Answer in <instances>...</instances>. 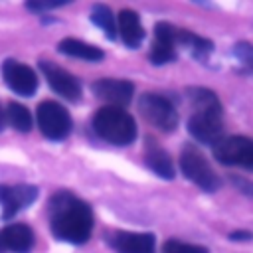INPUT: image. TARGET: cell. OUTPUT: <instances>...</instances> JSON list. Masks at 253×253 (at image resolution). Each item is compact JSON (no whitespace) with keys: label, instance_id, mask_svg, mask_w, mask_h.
<instances>
[{"label":"cell","instance_id":"obj_1","mask_svg":"<svg viewBox=\"0 0 253 253\" xmlns=\"http://www.w3.org/2000/svg\"><path fill=\"white\" fill-rule=\"evenodd\" d=\"M47 210H49V227L57 239L81 245L91 237L93 211L87 202L61 190L49 198Z\"/></svg>","mask_w":253,"mask_h":253},{"label":"cell","instance_id":"obj_2","mask_svg":"<svg viewBox=\"0 0 253 253\" xmlns=\"http://www.w3.org/2000/svg\"><path fill=\"white\" fill-rule=\"evenodd\" d=\"M95 132L117 146H126L136 138L134 119L121 107H101L93 117Z\"/></svg>","mask_w":253,"mask_h":253},{"label":"cell","instance_id":"obj_3","mask_svg":"<svg viewBox=\"0 0 253 253\" xmlns=\"http://www.w3.org/2000/svg\"><path fill=\"white\" fill-rule=\"evenodd\" d=\"M180 168H182V174L194 182L196 186H200L202 190L206 192H215L221 182H219V176L213 172V168L210 166L208 158L192 144H186L180 152Z\"/></svg>","mask_w":253,"mask_h":253},{"label":"cell","instance_id":"obj_4","mask_svg":"<svg viewBox=\"0 0 253 253\" xmlns=\"http://www.w3.org/2000/svg\"><path fill=\"white\" fill-rule=\"evenodd\" d=\"M138 111L150 125H154L162 132H172L178 126V113L174 105L162 95L144 93L138 99Z\"/></svg>","mask_w":253,"mask_h":253},{"label":"cell","instance_id":"obj_5","mask_svg":"<svg viewBox=\"0 0 253 253\" xmlns=\"http://www.w3.org/2000/svg\"><path fill=\"white\" fill-rule=\"evenodd\" d=\"M38 126L49 140H63L71 132V117L67 109L55 101H43L36 111Z\"/></svg>","mask_w":253,"mask_h":253},{"label":"cell","instance_id":"obj_6","mask_svg":"<svg viewBox=\"0 0 253 253\" xmlns=\"http://www.w3.org/2000/svg\"><path fill=\"white\" fill-rule=\"evenodd\" d=\"M213 158L225 166L253 170V140L247 136H221L213 144Z\"/></svg>","mask_w":253,"mask_h":253},{"label":"cell","instance_id":"obj_7","mask_svg":"<svg viewBox=\"0 0 253 253\" xmlns=\"http://www.w3.org/2000/svg\"><path fill=\"white\" fill-rule=\"evenodd\" d=\"M190 134L202 144H215L223 134V111H194L188 119Z\"/></svg>","mask_w":253,"mask_h":253},{"label":"cell","instance_id":"obj_8","mask_svg":"<svg viewBox=\"0 0 253 253\" xmlns=\"http://www.w3.org/2000/svg\"><path fill=\"white\" fill-rule=\"evenodd\" d=\"M176 45H178V28H174L168 22H158L154 26V43L148 53L150 61L154 65H164L174 61L178 57Z\"/></svg>","mask_w":253,"mask_h":253},{"label":"cell","instance_id":"obj_9","mask_svg":"<svg viewBox=\"0 0 253 253\" xmlns=\"http://www.w3.org/2000/svg\"><path fill=\"white\" fill-rule=\"evenodd\" d=\"M2 77L4 83L22 97H32L38 89V75L34 69L16 59H6L2 63Z\"/></svg>","mask_w":253,"mask_h":253},{"label":"cell","instance_id":"obj_10","mask_svg":"<svg viewBox=\"0 0 253 253\" xmlns=\"http://www.w3.org/2000/svg\"><path fill=\"white\" fill-rule=\"evenodd\" d=\"M40 69H42L47 85L51 87V91H55L57 95H61L67 101H79L81 85L69 71L61 69L55 63H49V61H40Z\"/></svg>","mask_w":253,"mask_h":253},{"label":"cell","instance_id":"obj_11","mask_svg":"<svg viewBox=\"0 0 253 253\" xmlns=\"http://www.w3.org/2000/svg\"><path fill=\"white\" fill-rule=\"evenodd\" d=\"M38 198L36 186H0V206H2V217L10 219L20 210L28 208Z\"/></svg>","mask_w":253,"mask_h":253},{"label":"cell","instance_id":"obj_12","mask_svg":"<svg viewBox=\"0 0 253 253\" xmlns=\"http://www.w3.org/2000/svg\"><path fill=\"white\" fill-rule=\"evenodd\" d=\"M93 93L99 99H105L109 103H113V107H121V105H128L134 93V85L126 79H97L93 83Z\"/></svg>","mask_w":253,"mask_h":253},{"label":"cell","instance_id":"obj_13","mask_svg":"<svg viewBox=\"0 0 253 253\" xmlns=\"http://www.w3.org/2000/svg\"><path fill=\"white\" fill-rule=\"evenodd\" d=\"M111 245L117 253H154L156 243L152 233L119 231L111 237Z\"/></svg>","mask_w":253,"mask_h":253},{"label":"cell","instance_id":"obj_14","mask_svg":"<svg viewBox=\"0 0 253 253\" xmlns=\"http://www.w3.org/2000/svg\"><path fill=\"white\" fill-rule=\"evenodd\" d=\"M117 32L126 47H138L144 40V28L140 24V18L132 10H121L117 20Z\"/></svg>","mask_w":253,"mask_h":253},{"label":"cell","instance_id":"obj_15","mask_svg":"<svg viewBox=\"0 0 253 253\" xmlns=\"http://www.w3.org/2000/svg\"><path fill=\"white\" fill-rule=\"evenodd\" d=\"M2 247L14 253H28L34 247V231L24 223H10L0 233Z\"/></svg>","mask_w":253,"mask_h":253},{"label":"cell","instance_id":"obj_16","mask_svg":"<svg viewBox=\"0 0 253 253\" xmlns=\"http://www.w3.org/2000/svg\"><path fill=\"white\" fill-rule=\"evenodd\" d=\"M144 160L146 166L160 178L164 180H172L174 178V166L172 160L168 156L166 150H162L152 138H146V152H144Z\"/></svg>","mask_w":253,"mask_h":253},{"label":"cell","instance_id":"obj_17","mask_svg":"<svg viewBox=\"0 0 253 253\" xmlns=\"http://www.w3.org/2000/svg\"><path fill=\"white\" fill-rule=\"evenodd\" d=\"M57 49L63 53V55H69V57H77V59H85V61H101L105 57V53L91 45V43H85L81 40H75V38H65L59 42Z\"/></svg>","mask_w":253,"mask_h":253},{"label":"cell","instance_id":"obj_18","mask_svg":"<svg viewBox=\"0 0 253 253\" xmlns=\"http://www.w3.org/2000/svg\"><path fill=\"white\" fill-rule=\"evenodd\" d=\"M178 45L186 47L190 55L198 61H208L210 53L213 51V43L206 38H200L188 30H178Z\"/></svg>","mask_w":253,"mask_h":253},{"label":"cell","instance_id":"obj_19","mask_svg":"<svg viewBox=\"0 0 253 253\" xmlns=\"http://www.w3.org/2000/svg\"><path fill=\"white\" fill-rule=\"evenodd\" d=\"M186 95L194 111H223L217 95L206 87H188Z\"/></svg>","mask_w":253,"mask_h":253},{"label":"cell","instance_id":"obj_20","mask_svg":"<svg viewBox=\"0 0 253 253\" xmlns=\"http://www.w3.org/2000/svg\"><path fill=\"white\" fill-rule=\"evenodd\" d=\"M91 22L103 30L109 40H117V16L111 12L107 4H95L91 8Z\"/></svg>","mask_w":253,"mask_h":253},{"label":"cell","instance_id":"obj_21","mask_svg":"<svg viewBox=\"0 0 253 253\" xmlns=\"http://www.w3.org/2000/svg\"><path fill=\"white\" fill-rule=\"evenodd\" d=\"M6 117H8L10 125H12L16 130H20V132H28V130L32 128V115H30V111H28L24 105H20V103H10V105H8V111H6Z\"/></svg>","mask_w":253,"mask_h":253},{"label":"cell","instance_id":"obj_22","mask_svg":"<svg viewBox=\"0 0 253 253\" xmlns=\"http://www.w3.org/2000/svg\"><path fill=\"white\" fill-rule=\"evenodd\" d=\"M233 57L239 63L243 73H253V43L237 42L233 45Z\"/></svg>","mask_w":253,"mask_h":253},{"label":"cell","instance_id":"obj_23","mask_svg":"<svg viewBox=\"0 0 253 253\" xmlns=\"http://www.w3.org/2000/svg\"><path fill=\"white\" fill-rule=\"evenodd\" d=\"M162 253H210V251L202 245H192V243H184L178 239H170L164 243Z\"/></svg>","mask_w":253,"mask_h":253},{"label":"cell","instance_id":"obj_24","mask_svg":"<svg viewBox=\"0 0 253 253\" xmlns=\"http://www.w3.org/2000/svg\"><path fill=\"white\" fill-rule=\"evenodd\" d=\"M67 0H49V2H28V10H34V12H43V10H51V8H57V6H65Z\"/></svg>","mask_w":253,"mask_h":253},{"label":"cell","instance_id":"obj_25","mask_svg":"<svg viewBox=\"0 0 253 253\" xmlns=\"http://www.w3.org/2000/svg\"><path fill=\"white\" fill-rule=\"evenodd\" d=\"M231 182L235 184V188H237L241 194L253 198V180H249V178H245V176H231Z\"/></svg>","mask_w":253,"mask_h":253},{"label":"cell","instance_id":"obj_26","mask_svg":"<svg viewBox=\"0 0 253 253\" xmlns=\"http://www.w3.org/2000/svg\"><path fill=\"white\" fill-rule=\"evenodd\" d=\"M251 237H253L251 231H233V233H229V239H233V241H243V239H251Z\"/></svg>","mask_w":253,"mask_h":253},{"label":"cell","instance_id":"obj_27","mask_svg":"<svg viewBox=\"0 0 253 253\" xmlns=\"http://www.w3.org/2000/svg\"><path fill=\"white\" fill-rule=\"evenodd\" d=\"M4 128V111H2V107H0V130Z\"/></svg>","mask_w":253,"mask_h":253},{"label":"cell","instance_id":"obj_28","mask_svg":"<svg viewBox=\"0 0 253 253\" xmlns=\"http://www.w3.org/2000/svg\"><path fill=\"white\" fill-rule=\"evenodd\" d=\"M2 249H4V247H2V239H0V251H2Z\"/></svg>","mask_w":253,"mask_h":253}]
</instances>
